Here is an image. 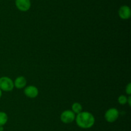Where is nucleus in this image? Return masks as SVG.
Masks as SVG:
<instances>
[{"instance_id": "7", "label": "nucleus", "mask_w": 131, "mask_h": 131, "mask_svg": "<svg viewBox=\"0 0 131 131\" xmlns=\"http://www.w3.org/2000/svg\"><path fill=\"white\" fill-rule=\"evenodd\" d=\"M118 15L122 19L127 20L131 16V10L130 7L127 5H123L119 8Z\"/></svg>"}, {"instance_id": "13", "label": "nucleus", "mask_w": 131, "mask_h": 131, "mask_svg": "<svg viewBox=\"0 0 131 131\" xmlns=\"http://www.w3.org/2000/svg\"><path fill=\"white\" fill-rule=\"evenodd\" d=\"M127 104H129V106H130V105H131V96H130V95H129V96L127 97Z\"/></svg>"}, {"instance_id": "15", "label": "nucleus", "mask_w": 131, "mask_h": 131, "mask_svg": "<svg viewBox=\"0 0 131 131\" xmlns=\"http://www.w3.org/2000/svg\"><path fill=\"white\" fill-rule=\"evenodd\" d=\"M1 96H2V91L0 89V98H1Z\"/></svg>"}, {"instance_id": "1", "label": "nucleus", "mask_w": 131, "mask_h": 131, "mask_svg": "<svg viewBox=\"0 0 131 131\" xmlns=\"http://www.w3.org/2000/svg\"><path fill=\"white\" fill-rule=\"evenodd\" d=\"M75 120L77 125L83 129L92 128L95 122L94 116L88 111H82L77 114Z\"/></svg>"}, {"instance_id": "12", "label": "nucleus", "mask_w": 131, "mask_h": 131, "mask_svg": "<svg viewBox=\"0 0 131 131\" xmlns=\"http://www.w3.org/2000/svg\"><path fill=\"white\" fill-rule=\"evenodd\" d=\"M125 92L128 95H131V83H129L127 84V86H126V88H125Z\"/></svg>"}, {"instance_id": "4", "label": "nucleus", "mask_w": 131, "mask_h": 131, "mask_svg": "<svg viewBox=\"0 0 131 131\" xmlns=\"http://www.w3.org/2000/svg\"><path fill=\"white\" fill-rule=\"evenodd\" d=\"M75 114L72 110H65L62 112L60 115V119L65 124L71 123L75 120Z\"/></svg>"}, {"instance_id": "11", "label": "nucleus", "mask_w": 131, "mask_h": 131, "mask_svg": "<svg viewBox=\"0 0 131 131\" xmlns=\"http://www.w3.org/2000/svg\"><path fill=\"white\" fill-rule=\"evenodd\" d=\"M118 101L120 105H125L127 102V97L125 95H120L118 98Z\"/></svg>"}, {"instance_id": "6", "label": "nucleus", "mask_w": 131, "mask_h": 131, "mask_svg": "<svg viewBox=\"0 0 131 131\" xmlns=\"http://www.w3.org/2000/svg\"><path fill=\"white\" fill-rule=\"evenodd\" d=\"M24 93L27 97L29 98H35L38 96L39 91L38 88L34 86H28L25 87Z\"/></svg>"}, {"instance_id": "9", "label": "nucleus", "mask_w": 131, "mask_h": 131, "mask_svg": "<svg viewBox=\"0 0 131 131\" xmlns=\"http://www.w3.org/2000/svg\"><path fill=\"white\" fill-rule=\"evenodd\" d=\"M83 110V107L81 104H80L78 102H75L72 105V111L75 114H78L82 112Z\"/></svg>"}, {"instance_id": "14", "label": "nucleus", "mask_w": 131, "mask_h": 131, "mask_svg": "<svg viewBox=\"0 0 131 131\" xmlns=\"http://www.w3.org/2000/svg\"><path fill=\"white\" fill-rule=\"evenodd\" d=\"M3 130H4L3 126H0V131H3Z\"/></svg>"}, {"instance_id": "3", "label": "nucleus", "mask_w": 131, "mask_h": 131, "mask_svg": "<svg viewBox=\"0 0 131 131\" xmlns=\"http://www.w3.org/2000/svg\"><path fill=\"white\" fill-rule=\"evenodd\" d=\"M119 117V111L116 108H110L104 114V118L109 123H113Z\"/></svg>"}, {"instance_id": "10", "label": "nucleus", "mask_w": 131, "mask_h": 131, "mask_svg": "<svg viewBox=\"0 0 131 131\" xmlns=\"http://www.w3.org/2000/svg\"><path fill=\"white\" fill-rule=\"evenodd\" d=\"M8 120V116L5 112L0 111V126H4Z\"/></svg>"}, {"instance_id": "2", "label": "nucleus", "mask_w": 131, "mask_h": 131, "mask_svg": "<svg viewBox=\"0 0 131 131\" xmlns=\"http://www.w3.org/2000/svg\"><path fill=\"white\" fill-rule=\"evenodd\" d=\"M14 88V81L8 77H2L0 78V89L2 91L10 92Z\"/></svg>"}, {"instance_id": "8", "label": "nucleus", "mask_w": 131, "mask_h": 131, "mask_svg": "<svg viewBox=\"0 0 131 131\" xmlns=\"http://www.w3.org/2000/svg\"><path fill=\"white\" fill-rule=\"evenodd\" d=\"M14 87H16L17 89H20L24 88L26 86L27 81L24 77L20 76V77H18L17 78H16V79L14 80Z\"/></svg>"}, {"instance_id": "5", "label": "nucleus", "mask_w": 131, "mask_h": 131, "mask_svg": "<svg viewBox=\"0 0 131 131\" xmlns=\"http://www.w3.org/2000/svg\"><path fill=\"white\" fill-rule=\"evenodd\" d=\"M17 8L21 12H27L30 9L31 3L30 0H15Z\"/></svg>"}]
</instances>
